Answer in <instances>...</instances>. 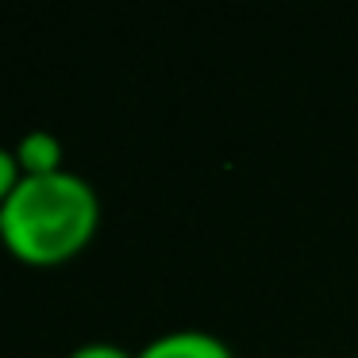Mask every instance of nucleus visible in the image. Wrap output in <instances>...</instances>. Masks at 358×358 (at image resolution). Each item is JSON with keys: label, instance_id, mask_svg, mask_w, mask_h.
Listing matches in <instances>:
<instances>
[{"label": "nucleus", "instance_id": "1", "mask_svg": "<svg viewBox=\"0 0 358 358\" xmlns=\"http://www.w3.org/2000/svg\"><path fill=\"white\" fill-rule=\"evenodd\" d=\"M101 224L96 189L81 173L58 170L20 178L0 204V243L27 266H58L81 255Z\"/></svg>", "mask_w": 358, "mask_h": 358}, {"label": "nucleus", "instance_id": "2", "mask_svg": "<svg viewBox=\"0 0 358 358\" xmlns=\"http://www.w3.org/2000/svg\"><path fill=\"white\" fill-rule=\"evenodd\" d=\"M135 358H235L220 335L201 331V327H181V331L155 335L143 350H135Z\"/></svg>", "mask_w": 358, "mask_h": 358}, {"label": "nucleus", "instance_id": "4", "mask_svg": "<svg viewBox=\"0 0 358 358\" xmlns=\"http://www.w3.org/2000/svg\"><path fill=\"white\" fill-rule=\"evenodd\" d=\"M70 358H135V355H131L127 347H120V343L93 339V343H81V347H73Z\"/></svg>", "mask_w": 358, "mask_h": 358}, {"label": "nucleus", "instance_id": "5", "mask_svg": "<svg viewBox=\"0 0 358 358\" xmlns=\"http://www.w3.org/2000/svg\"><path fill=\"white\" fill-rule=\"evenodd\" d=\"M20 178H24V173H20L16 155H12L8 147H0V204L8 201V193L20 185Z\"/></svg>", "mask_w": 358, "mask_h": 358}, {"label": "nucleus", "instance_id": "3", "mask_svg": "<svg viewBox=\"0 0 358 358\" xmlns=\"http://www.w3.org/2000/svg\"><path fill=\"white\" fill-rule=\"evenodd\" d=\"M12 155H16L20 173H24V178H43V173L66 170V166H62V143H58V135L43 131V127L27 131L24 139L12 147Z\"/></svg>", "mask_w": 358, "mask_h": 358}]
</instances>
